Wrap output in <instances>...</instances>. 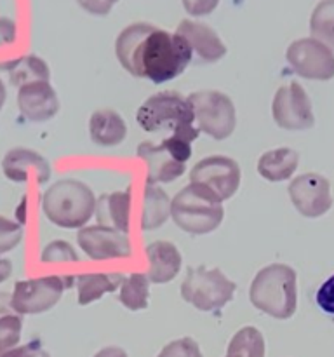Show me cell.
Segmentation results:
<instances>
[{
  "label": "cell",
  "instance_id": "cell-1",
  "mask_svg": "<svg viewBox=\"0 0 334 357\" xmlns=\"http://www.w3.org/2000/svg\"><path fill=\"white\" fill-rule=\"evenodd\" d=\"M115 54L125 72L153 84L180 77L191 63V49L183 37L150 23H132L118 33Z\"/></svg>",
  "mask_w": 334,
  "mask_h": 357
},
{
  "label": "cell",
  "instance_id": "cell-2",
  "mask_svg": "<svg viewBox=\"0 0 334 357\" xmlns=\"http://www.w3.org/2000/svg\"><path fill=\"white\" fill-rule=\"evenodd\" d=\"M249 300L257 310L273 319H291L298 307V275L284 264L261 268L249 288Z\"/></svg>",
  "mask_w": 334,
  "mask_h": 357
},
{
  "label": "cell",
  "instance_id": "cell-3",
  "mask_svg": "<svg viewBox=\"0 0 334 357\" xmlns=\"http://www.w3.org/2000/svg\"><path fill=\"white\" fill-rule=\"evenodd\" d=\"M136 121L146 132L170 131V136L188 143H193L200 132L195 128L190 101L176 91H162L150 96L136 112Z\"/></svg>",
  "mask_w": 334,
  "mask_h": 357
},
{
  "label": "cell",
  "instance_id": "cell-4",
  "mask_svg": "<svg viewBox=\"0 0 334 357\" xmlns=\"http://www.w3.org/2000/svg\"><path fill=\"white\" fill-rule=\"evenodd\" d=\"M96 197L86 183L73 178L56 181L42 195L45 218L61 229H82L96 213Z\"/></svg>",
  "mask_w": 334,
  "mask_h": 357
},
{
  "label": "cell",
  "instance_id": "cell-5",
  "mask_svg": "<svg viewBox=\"0 0 334 357\" xmlns=\"http://www.w3.org/2000/svg\"><path fill=\"white\" fill-rule=\"evenodd\" d=\"M170 218L186 234L205 236L221 225L225 209L211 192L200 185L190 183L170 201Z\"/></svg>",
  "mask_w": 334,
  "mask_h": 357
},
{
  "label": "cell",
  "instance_id": "cell-6",
  "mask_svg": "<svg viewBox=\"0 0 334 357\" xmlns=\"http://www.w3.org/2000/svg\"><path fill=\"white\" fill-rule=\"evenodd\" d=\"M237 284L230 281L219 268H188L181 284V296L186 303L202 312H214L232 302Z\"/></svg>",
  "mask_w": 334,
  "mask_h": 357
},
{
  "label": "cell",
  "instance_id": "cell-7",
  "mask_svg": "<svg viewBox=\"0 0 334 357\" xmlns=\"http://www.w3.org/2000/svg\"><path fill=\"white\" fill-rule=\"evenodd\" d=\"M138 157H141L148 167L146 183H170L186 169V162L191 157V143L174 136L164 138L159 145L143 142L138 146Z\"/></svg>",
  "mask_w": 334,
  "mask_h": 357
},
{
  "label": "cell",
  "instance_id": "cell-8",
  "mask_svg": "<svg viewBox=\"0 0 334 357\" xmlns=\"http://www.w3.org/2000/svg\"><path fill=\"white\" fill-rule=\"evenodd\" d=\"M198 131L214 139H226L237 128V110L228 94L221 91H197L188 94Z\"/></svg>",
  "mask_w": 334,
  "mask_h": 357
},
{
  "label": "cell",
  "instance_id": "cell-9",
  "mask_svg": "<svg viewBox=\"0 0 334 357\" xmlns=\"http://www.w3.org/2000/svg\"><path fill=\"white\" fill-rule=\"evenodd\" d=\"M73 284L70 275H47L17 281L10 293V305L19 316H33L51 310L61 300L66 288Z\"/></svg>",
  "mask_w": 334,
  "mask_h": 357
},
{
  "label": "cell",
  "instance_id": "cell-10",
  "mask_svg": "<svg viewBox=\"0 0 334 357\" xmlns=\"http://www.w3.org/2000/svg\"><path fill=\"white\" fill-rule=\"evenodd\" d=\"M285 59L296 75L327 82L334 79V51L313 37L298 38L285 51Z\"/></svg>",
  "mask_w": 334,
  "mask_h": 357
},
{
  "label": "cell",
  "instance_id": "cell-11",
  "mask_svg": "<svg viewBox=\"0 0 334 357\" xmlns=\"http://www.w3.org/2000/svg\"><path fill=\"white\" fill-rule=\"evenodd\" d=\"M240 166L225 155H211L198 160L190 171V183L200 185L219 202L228 201L240 187Z\"/></svg>",
  "mask_w": 334,
  "mask_h": 357
},
{
  "label": "cell",
  "instance_id": "cell-12",
  "mask_svg": "<svg viewBox=\"0 0 334 357\" xmlns=\"http://www.w3.org/2000/svg\"><path fill=\"white\" fill-rule=\"evenodd\" d=\"M271 115L278 128L289 131H305L315 124L312 101L299 82L278 87L271 103Z\"/></svg>",
  "mask_w": 334,
  "mask_h": 357
},
{
  "label": "cell",
  "instance_id": "cell-13",
  "mask_svg": "<svg viewBox=\"0 0 334 357\" xmlns=\"http://www.w3.org/2000/svg\"><path fill=\"white\" fill-rule=\"evenodd\" d=\"M292 206L306 218H320L333 206L331 183L319 173H305L291 180L287 187Z\"/></svg>",
  "mask_w": 334,
  "mask_h": 357
},
{
  "label": "cell",
  "instance_id": "cell-14",
  "mask_svg": "<svg viewBox=\"0 0 334 357\" xmlns=\"http://www.w3.org/2000/svg\"><path fill=\"white\" fill-rule=\"evenodd\" d=\"M77 243L90 260H113V258H129L132 255L127 234L118 232L110 227H82L77 234Z\"/></svg>",
  "mask_w": 334,
  "mask_h": 357
},
{
  "label": "cell",
  "instance_id": "cell-15",
  "mask_svg": "<svg viewBox=\"0 0 334 357\" xmlns=\"http://www.w3.org/2000/svg\"><path fill=\"white\" fill-rule=\"evenodd\" d=\"M17 108L30 122H45L59 112V100L54 87L45 80L17 87Z\"/></svg>",
  "mask_w": 334,
  "mask_h": 357
},
{
  "label": "cell",
  "instance_id": "cell-16",
  "mask_svg": "<svg viewBox=\"0 0 334 357\" xmlns=\"http://www.w3.org/2000/svg\"><path fill=\"white\" fill-rule=\"evenodd\" d=\"M176 33L186 40L191 54L202 63H216L226 54V45L209 24L200 21L183 20L176 28Z\"/></svg>",
  "mask_w": 334,
  "mask_h": 357
},
{
  "label": "cell",
  "instance_id": "cell-17",
  "mask_svg": "<svg viewBox=\"0 0 334 357\" xmlns=\"http://www.w3.org/2000/svg\"><path fill=\"white\" fill-rule=\"evenodd\" d=\"M30 169L37 173L38 185L47 183L49 178H51V164L35 150L16 146L3 155L2 171L7 180L13 181V183H26Z\"/></svg>",
  "mask_w": 334,
  "mask_h": 357
},
{
  "label": "cell",
  "instance_id": "cell-18",
  "mask_svg": "<svg viewBox=\"0 0 334 357\" xmlns=\"http://www.w3.org/2000/svg\"><path fill=\"white\" fill-rule=\"evenodd\" d=\"M146 258H148L150 271L148 279L153 284L170 282L180 272L183 258L177 248L169 241H155L146 246Z\"/></svg>",
  "mask_w": 334,
  "mask_h": 357
},
{
  "label": "cell",
  "instance_id": "cell-19",
  "mask_svg": "<svg viewBox=\"0 0 334 357\" xmlns=\"http://www.w3.org/2000/svg\"><path fill=\"white\" fill-rule=\"evenodd\" d=\"M131 188L125 192L103 194L96 202L97 225L110 227L118 232H129V220H131Z\"/></svg>",
  "mask_w": 334,
  "mask_h": 357
},
{
  "label": "cell",
  "instance_id": "cell-20",
  "mask_svg": "<svg viewBox=\"0 0 334 357\" xmlns=\"http://www.w3.org/2000/svg\"><path fill=\"white\" fill-rule=\"evenodd\" d=\"M90 139L100 146H117L127 136L124 119L111 108L96 110L89 121Z\"/></svg>",
  "mask_w": 334,
  "mask_h": 357
},
{
  "label": "cell",
  "instance_id": "cell-21",
  "mask_svg": "<svg viewBox=\"0 0 334 357\" xmlns=\"http://www.w3.org/2000/svg\"><path fill=\"white\" fill-rule=\"evenodd\" d=\"M299 164V153L289 146L264 152L257 160V173L267 181L277 183L292 178Z\"/></svg>",
  "mask_w": 334,
  "mask_h": 357
},
{
  "label": "cell",
  "instance_id": "cell-22",
  "mask_svg": "<svg viewBox=\"0 0 334 357\" xmlns=\"http://www.w3.org/2000/svg\"><path fill=\"white\" fill-rule=\"evenodd\" d=\"M125 278L122 274H82L77 278V293H79V305L86 307L96 302L106 293L117 291Z\"/></svg>",
  "mask_w": 334,
  "mask_h": 357
},
{
  "label": "cell",
  "instance_id": "cell-23",
  "mask_svg": "<svg viewBox=\"0 0 334 357\" xmlns=\"http://www.w3.org/2000/svg\"><path fill=\"white\" fill-rule=\"evenodd\" d=\"M0 70H7L10 84L17 87L35 82V80L49 82V79H51V70H49L47 63L33 54L23 56V58L14 59L10 63H0Z\"/></svg>",
  "mask_w": 334,
  "mask_h": 357
},
{
  "label": "cell",
  "instance_id": "cell-24",
  "mask_svg": "<svg viewBox=\"0 0 334 357\" xmlns=\"http://www.w3.org/2000/svg\"><path fill=\"white\" fill-rule=\"evenodd\" d=\"M170 216V201L166 192L157 185L146 183L145 197H143L141 229L155 230L162 227Z\"/></svg>",
  "mask_w": 334,
  "mask_h": 357
},
{
  "label": "cell",
  "instance_id": "cell-25",
  "mask_svg": "<svg viewBox=\"0 0 334 357\" xmlns=\"http://www.w3.org/2000/svg\"><path fill=\"white\" fill-rule=\"evenodd\" d=\"M267 344L257 328L244 326L237 331L226 347L225 357H264Z\"/></svg>",
  "mask_w": 334,
  "mask_h": 357
},
{
  "label": "cell",
  "instance_id": "cell-26",
  "mask_svg": "<svg viewBox=\"0 0 334 357\" xmlns=\"http://www.w3.org/2000/svg\"><path fill=\"white\" fill-rule=\"evenodd\" d=\"M312 37L334 51V0H320L310 16Z\"/></svg>",
  "mask_w": 334,
  "mask_h": 357
},
{
  "label": "cell",
  "instance_id": "cell-27",
  "mask_svg": "<svg viewBox=\"0 0 334 357\" xmlns=\"http://www.w3.org/2000/svg\"><path fill=\"white\" fill-rule=\"evenodd\" d=\"M150 279L146 274H132L122 282L120 300L122 305L129 310H145L148 307Z\"/></svg>",
  "mask_w": 334,
  "mask_h": 357
},
{
  "label": "cell",
  "instance_id": "cell-28",
  "mask_svg": "<svg viewBox=\"0 0 334 357\" xmlns=\"http://www.w3.org/2000/svg\"><path fill=\"white\" fill-rule=\"evenodd\" d=\"M21 331H23V319L19 314L13 312L0 316V357L17 347Z\"/></svg>",
  "mask_w": 334,
  "mask_h": 357
},
{
  "label": "cell",
  "instance_id": "cell-29",
  "mask_svg": "<svg viewBox=\"0 0 334 357\" xmlns=\"http://www.w3.org/2000/svg\"><path fill=\"white\" fill-rule=\"evenodd\" d=\"M23 225L14 220L0 216V255L9 253L23 241Z\"/></svg>",
  "mask_w": 334,
  "mask_h": 357
},
{
  "label": "cell",
  "instance_id": "cell-30",
  "mask_svg": "<svg viewBox=\"0 0 334 357\" xmlns=\"http://www.w3.org/2000/svg\"><path fill=\"white\" fill-rule=\"evenodd\" d=\"M44 264H59V261H79V255L66 241H52L44 248L40 255Z\"/></svg>",
  "mask_w": 334,
  "mask_h": 357
},
{
  "label": "cell",
  "instance_id": "cell-31",
  "mask_svg": "<svg viewBox=\"0 0 334 357\" xmlns=\"http://www.w3.org/2000/svg\"><path fill=\"white\" fill-rule=\"evenodd\" d=\"M313 302L317 309L322 314H326L334 323V274L329 275L326 281L313 291Z\"/></svg>",
  "mask_w": 334,
  "mask_h": 357
},
{
  "label": "cell",
  "instance_id": "cell-32",
  "mask_svg": "<svg viewBox=\"0 0 334 357\" xmlns=\"http://www.w3.org/2000/svg\"><path fill=\"white\" fill-rule=\"evenodd\" d=\"M157 357H204L197 342L190 337L169 342Z\"/></svg>",
  "mask_w": 334,
  "mask_h": 357
},
{
  "label": "cell",
  "instance_id": "cell-33",
  "mask_svg": "<svg viewBox=\"0 0 334 357\" xmlns=\"http://www.w3.org/2000/svg\"><path fill=\"white\" fill-rule=\"evenodd\" d=\"M184 10L191 16H207L218 7L219 0H181Z\"/></svg>",
  "mask_w": 334,
  "mask_h": 357
},
{
  "label": "cell",
  "instance_id": "cell-34",
  "mask_svg": "<svg viewBox=\"0 0 334 357\" xmlns=\"http://www.w3.org/2000/svg\"><path fill=\"white\" fill-rule=\"evenodd\" d=\"M77 2H79V6L82 7L84 10H87L89 14H94V16H104V14H108L113 9V6L118 0H77Z\"/></svg>",
  "mask_w": 334,
  "mask_h": 357
},
{
  "label": "cell",
  "instance_id": "cell-35",
  "mask_svg": "<svg viewBox=\"0 0 334 357\" xmlns=\"http://www.w3.org/2000/svg\"><path fill=\"white\" fill-rule=\"evenodd\" d=\"M2 357H51L45 349L38 342H31V344L19 345V347L13 349V351L6 352Z\"/></svg>",
  "mask_w": 334,
  "mask_h": 357
},
{
  "label": "cell",
  "instance_id": "cell-36",
  "mask_svg": "<svg viewBox=\"0 0 334 357\" xmlns=\"http://www.w3.org/2000/svg\"><path fill=\"white\" fill-rule=\"evenodd\" d=\"M17 28L16 23L9 17H0V47H7L16 42Z\"/></svg>",
  "mask_w": 334,
  "mask_h": 357
},
{
  "label": "cell",
  "instance_id": "cell-37",
  "mask_svg": "<svg viewBox=\"0 0 334 357\" xmlns=\"http://www.w3.org/2000/svg\"><path fill=\"white\" fill-rule=\"evenodd\" d=\"M93 357H127V352L122 347H117V345H110V347H104L101 351H97Z\"/></svg>",
  "mask_w": 334,
  "mask_h": 357
},
{
  "label": "cell",
  "instance_id": "cell-38",
  "mask_svg": "<svg viewBox=\"0 0 334 357\" xmlns=\"http://www.w3.org/2000/svg\"><path fill=\"white\" fill-rule=\"evenodd\" d=\"M14 309L10 305V293L0 291V316H6V314H13Z\"/></svg>",
  "mask_w": 334,
  "mask_h": 357
},
{
  "label": "cell",
  "instance_id": "cell-39",
  "mask_svg": "<svg viewBox=\"0 0 334 357\" xmlns=\"http://www.w3.org/2000/svg\"><path fill=\"white\" fill-rule=\"evenodd\" d=\"M10 274H13V264H10V260L0 258V282H6L10 278Z\"/></svg>",
  "mask_w": 334,
  "mask_h": 357
},
{
  "label": "cell",
  "instance_id": "cell-40",
  "mask_svg": "<svg viewBox=\"0 0 334 357\" xmlns=\"http://www.w3.org/2000/svg\"><path fill=\"white\" fill-rule=\"evenodd\" d=\"M6 100H7V89L6 86H3L2 80H0V110H2L3 105H6Z\"/></svg>",
  "mask_w": 334,
  "mask_h": 357
}]
</instances>
